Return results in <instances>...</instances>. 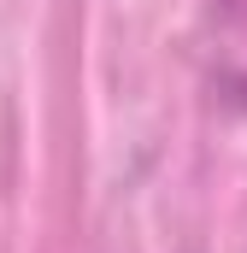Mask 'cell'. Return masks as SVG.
<instances>
[{
    "instance_id": "cell-1",
    "label": "cell",
    "mask_w": 247,
    "mask_h": 253,
    "mask_svg": "<svg viewBox=\"0 0 247 253\" xmlns=\"http://www.w3.org/2000/svg\"><path fill=\"white\" fill-rule=\"evenodd\" d=\"M200 59L218 94L247 100V0H194Z\"/></svg>"
}]
</instances>
